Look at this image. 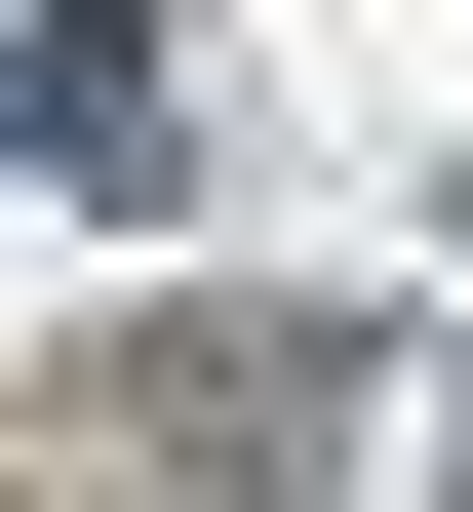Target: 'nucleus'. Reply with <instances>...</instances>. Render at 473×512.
<instances>
[]
</instances>
